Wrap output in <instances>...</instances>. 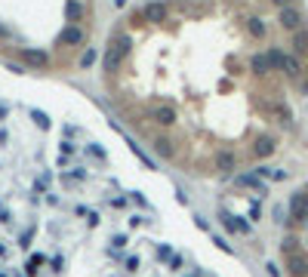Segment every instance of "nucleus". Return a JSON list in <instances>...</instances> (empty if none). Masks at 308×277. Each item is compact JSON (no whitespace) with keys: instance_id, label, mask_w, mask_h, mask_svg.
Segmentation results:
<instances>
[{"instance_id":"obj_1","label":"nucleus","mask_w":308,"mask_h":277,"mask_svg":"<svg viewBox=\"0 0 308 277\" xmlns=\"http://www.w3.org/2000/svg\"><path fill=\"white\" fill-rule=\"evenodd\" d=\"M105 83L157 154L228 176L278 151L287 89L308 92V6L139 0L108 37Z\"/></svg>"},{"instance_id":"obj_2","label":"nucleus","mask_w":308,"mask_h":277,"mask_svg":"<svg viewBox=\"0 0 308 277\" xmlns=\"http://www.w3.org/2000/svg\"><path fill=\"white\" fill-rule=\"evenodd\" d=\"M46 145L31 126L0 102V277H56L68 268V253L80 250L108 213L102 185L68 194L46 225V210L59 197L49 194Z\"/></svg>"},{"instance_id":"obj_3","label":"nucleus","mask_w":308,"mask_h":277,"mask_svg":"<svg viewBox=\"0 0 308 277\" xmlns=\"http://www.w3.org/2000/svg\"><path fill=\"white\" fill-rule=\"evenodd\" d=\"M93 22L96 0H0V55L31 71L86 62Z\"/></svg>"}]
</instances>
